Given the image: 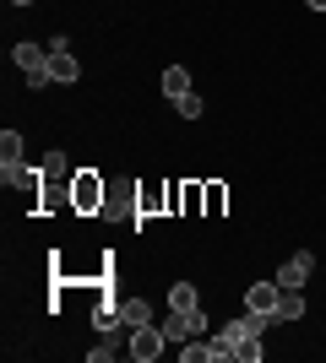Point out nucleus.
<instances>
[{
    "label": "nucleus",
    "mask_w": 326,
    "mask_h": 363,
    "mask_svg": "<svg viewBox=\"0 0 326 363\" xmlns=\"http://www.w3.org/2000/svg\"><path fill=\"white\" fill-rule=\"evenodd\" d=\"M278 282H256V288L245 293V309H256V315H278Z\"/></svg>",
    "instance_id": "1a4fd4ad"
},
{
    "label": "nucleus",
    "mask_w": 326,
    "mask_h": 363,
    "mask_svg": "<svg viewBox=\"0 0 326 363\" xmlns=\"http://www.w3.org/2000/svg\"><path fill=\"white\" fill-rule=\"evenodd\" d=\"M104 201H109V179L98 168H77V174H71V212L77 217H104Z\"/></svg>",
    "instance_id": "f257e3e1"
},
{
    "label": "nucleus",
    "mask_w": 326,
    "mask_h": 363,
    "mask_svg": "<svg viewBox=\"0 0 326 363\" xmlns=\"http://www.w3.org/2000/svg\"><path fill=\"white\" fill-rule=\"evenodd\" d=\"M0 179H6V190H22V196L38 206V190H44V163L33 168V163H11V168H0Z\"/></svg>",
    "instance_id": "20e7f679"
},
{
    "label": "nucleus",
    "mask_w": 326,
    "mask_h": 363,
    "mask_svg": "<svg viewBox=\"0 0 326 363\" xmlns=\"http://www.w3.org/2000/svg\"><path fill=\"white\" fill-rule=\"evenodd\" d=\"M180 217H202V184L196 179L180 184Z\"/></svg>",
    "instance_id": "dca6fc26"
},
{
    "label": "nucleus",
    "mask_w": 326,
    "mask_h": 363,
    "mask_svg": "<svg viewBox=\"0 0 326 363\" xmlns=\"http://www.w3.org/2000/svg\"><path fill=\"white\" fill-rule=\"evenodd\" d=\"M11 55H16V65L28 71V87H55V76H49V49L44 44H16Z\"/></svg>",
    "instance_id": "7ed1b4c3"
},
{
    "label": "nucleus",
    "mask_w": 326,
    "mask_h": 363,
    "mask_svg": "<svg viewBox=\"0 0 326 363\" xmlns=\"http://www.w3.org/2000/svg\"><path fill=\"white\" fill-rule=\"evenodd\" d=\"M120 320L125 325H147V320H153V303L147 298H120Z\"/></svg>",
    "instance_id": "4468645a"
},
{
    "label": "nucleus",
    "mask_w": 326,
    "mask_h": 363,
    "mask_svg": "<svg viewBox=\"0 0 326 363\" xmlns=\"http://www.w3.org/2000/svg\"><path fill=\"white\" fill-rule=\"evenodd\" d=\"M49 76H55V82H60V87H71V82H77L82 76V65H77V55H71V49H49Z\"/></svg>",
    "instance_id": "6e6552de"
},
{
    "label": "nucleus",
    "mask_w": 326,
    "mask_h": 363,
    "mask_svg": "<svg viewBox=\"0 0 326 363\" xmlns=\"http://www.w3.org/2000/svg\"><path fill=\"white\" fill-rule=\"evenodd\" d=\"M278 320H305V293H299V288L278 293Z\"/></svg>",
    "instance_id": "9b49d317"
},
{
    "label": "nucleus",
    "mask_w": 326,
    "mask_h": 363,
    "mask_svg": "<svg viewBox=\"0 0 326 363\" xmlns=\"http://www.w3.org/2000/svg\"><path fill=\"white\" fill-rule=\"evenodd\" d=\"M22 163V130H0V168Z\"/></svg>",
    "instance_id": "2eb2a0df"
},
{
    "label": "nucleus",
    "mask_w": 326,
    "mask_h": 363,
    "mask_svg": "<svg viewBox=\"0 0 326 363\" xmlns=\"http://www.w3.org/2000/svg\"><path fill=\"white\" fill-rule=\"evenodd\" d=\"M163 347H169V336H163V325H153V320H147V325H131V342H125V352H131L136 363H153V358H158Z\"/></svg>",
    "instance_id": "f03ea898"
},
{
    "label": "nucleus",
    "mask_w": 326,
    "mask_h": 363,
    "mask_svg": "<svg viewBox=\"0 0 326 363\" xmlns=\"http://www.w3.org/2000/svg\"><path fill=\"white\" fill-rule=\"evenodd\" d=\"M104 217H131V223H136V184H109Z\"/></svg>",
    "instance_id": "423d86ee"
},
{
    "label": "nucleus",
    "mask_w": 326,
    "mask_h": 363,
    "mask_svg": "<svg viewBox=\"0 0 326 363\" xmlns=\"http://www.w3.org/2000/svg\"><path fill=\"white\" fill-rule=\"evenodd\" d=\"M71 174H77V168H71V157H65V152L55 147V152L44 157V179H60V184H71Z\"/></svg>",
    "instance_id": "f8f14e48"
},
{
    "label": "nucleus",
    "mask_w": 326,
    "mask_h": 363,
    "mask_svg": "<svg viewBox=\"0 0 326 363\" xmlns=\"http://www.w3.org/2000/svg\"><path fill=\"white\" fill-rule=\"evenodd\" d=\"M163 92H169V98H185L190 92V71L185 65H169V71H163Z\"/></svg>",
    "instance_id": "f3484780"
},
{
    "label": "nucleus",
    "mask_w": 326,
    "mask_h": 363,
    "mask_svg": "<svg viewBox=\"0 0 326 363\" xmlns=\"http://www.w3.org/2000/svg\"><path fill=\"white\" fill-rule=\"evenodd\" d=\"M11 6H33V0H11Z\"/></svg>",
    "instance_id": "5701e85b"
},
{
    "label": "nucleus",
    "mask_w": 326,
    "mask_h": 363,
    "mask_svg": "<svg viewBox=\"0 0 326 363\" xmlns=\"http://www.w3.org/2000/svg\"><path fill=\"white\" fill-rule=\"evenodd\" d=\"M310 6H315V11H326V0H310Z\"/></svg>",
    "instance_id": "4be33fe9"
},
{
    "label": "nucleus",
    "mask_w": 326,
    "mask_h": 363,
    "mask_svg": "<svg viewBox=\"0 0 326 363\" xmlns=\"http://www.w3.org/2000/svg\"><path fill=\"white\" fill-rule=\"evenodd\" d=\"M310 272H315V255H310V250H299V255L278 272V288H305V282H310Z\"/></svg>",
    "instance_id": "0eeeda50"
},
{
    "label": "nucleus",
    "mask_w": 326,
    "mask_h": 363,
    "mask_svg": "<svg viewBox=\"0 0 326 363\" xmlns=\"http://www.w3.org/2000/svg\"><path fill=\"white\" fill-rule=\"evenodd\" d=\"M169 309H202V293H196V282H174V288H169Z\"/></svg>",
    "instance_id": "ddd939ff"
},
{
    "label": "nucleus",
    "mask_w": 326,
    "mask_h": 363,
    "mask_svg": "<svg viewBox=\"0 0 326 363\" xmlns=\"http://www.w3.org/2000/svg\"><path fill=\"white\" fill-rule=\"evenodd\" d=\"M239 363H261L266 358V347H261V336H250V342H239V352H234Z\"/></svg>",
    "instance_id": "a211bd4d"
},
{
    "label": "nucleus",
    "mask_w": 326,
    "mask_h": 363,
    "mask_svg": "<svg viewBox=\"0 0 326 363\" xmlns=\"http://www.w3.org/2000/svg\"><path fill=\"white\" fill-rule=\"evenodd\" d=\"M153 217H169V184H136V228Z\"/></svg>",
    "instance_id": "39448f33"
},
{
    "label": "nucleus",
    "mask_w": 326,
    "mask_h": 363,
    "mask_svg": "<svg viewBox=\"0 0 326 363\" xmlns=\"http://www.w3.org/2000/svg\"><path fill=\"white\" fill-rule=\"evenodd\" d=\"M223 206H229V184H223V179H207L202 184V217H223Z\"/></svg>",
    "instance_id": "9d476101"
},
{
    "label": "nucleus",
    "mask_w": 326,
    "mask_h": 363,
    "mask_svg": "<svg viewBox=\"0 0 326 363\" xmlns=\"http://www.w3.org/2000/svg\"><path fill=\"white\" fill-rule=\"evenodd\" d=\"M180 184L185 179H169V217H180Z\"/></svg>",
    "instance_id": "412c9836"
},
{
    "label": "nucleus",
    "mask_w": 326,
    "mask_h": 363,
    "mask_svg": "<svg viewBox=\"0 0 326 363\" xmlns=\"http://www.w3.org/2000/svg\"><path fill=\"white\" fill-rule=\"evenodd\" d=\"M114 358V342H98V347H87V363H109Z\"/></svg>",
    "instance_id": "aec40b11"
},
{
    "label": "nucleus",
    "mask_w": 326,
    "mask_h": 363,
    "mask_svg": "<svg viewBox=\"0 0 326 363\" xmlns=\"http://www.w3.org/2000/svg\"><path fill=\"white\" fill-rule=\"evenodd\" d=\"M174 108H180V120H202V98H196V92L174 98Z\"/></svg>",
    "instance_id": "6ab92c4d"
}]
</instances>
